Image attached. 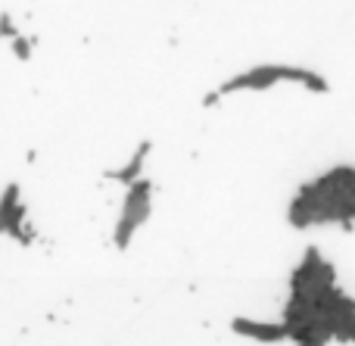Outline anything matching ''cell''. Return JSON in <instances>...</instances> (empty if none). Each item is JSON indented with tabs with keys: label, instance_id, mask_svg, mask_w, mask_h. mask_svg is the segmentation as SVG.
I'll list each match as a JSON object with an SVG mask.
<instances>
[{
	"label": "cell",
	"instance_id": "cell-5",
	"mask_svg": "<svg viewBox=\"0 0 355 346\" xmlns=\"http://www.w3.org/2000/svg\"><path fill=\"white\" fill-rule=\"evenodd\" d=\"M150 153H153V141H141V144H137V150L131 153V159L125 162L122 168H110V172H103V178L119 181V184L128 187L131 181H137L144 175V162H147Z\"/></svg>",
	"mask_w": 355,
	"mask_h": 346
},
{
	"label": "cell",
	"instance_id": "cell-6",
	"mask_svg": "<svg viewBox=\"0 0 355 346\" xmlns=\"http://www.w3.org/2000/svg\"><path fill=\"white\" fill-rule=\"evenodd\" d=\"M10 41H12V50H16V56H19V60H28V56H31V44L25 41L22 35L10 37Z\"/></svg>",
	"mask_w": 355,
	"mask_h": 346
},
{
	"label": "cell",
	"instance_id": "cell-3",
	"mask_svg": "<svg viewBox=\"0 0 355 346\" xmlns=\"http://www.w3.org/2000/svg\"><path fill=\"white\" fill-rule=\"evenodd\" d=\"M153 212V181L150 178H137L128 184L125 191V203H122V216L116 222V231H112V247L116 250H128L131 247V237L137 234L144 222L150 218Z\"/></svg>",
	"mask_w": 355,
	"mask_h": 346
},
{
	"label": "cell",
	"instance_id": "cell-2",
	"mask_svg": "<svg viewBox=\"0 0 355 346\" xmlns=\"http://www.w3.org/2000/svg\"><path fill=\"white\" fill-rule=\"evenodd\" d=\"M275 85H300L312 94H331V81L312 66H287V62H262V66H250L246 72L231 75L221 81L215 91L202 97V106L212 110L231 94H246V91H271Z\"/></svg>",
	"mask_w": 355,
	"mask_h": 346
},
{
	"label": "cell",
	"instance_id": "cell-1",
	"mask_svg": "<svg viewBox=\"0 0 355 346\" xmlns=\"http://www.w3.org/2000/svg\"><path fill=\"white\" fill-rule=\"evenodd\" d=\"M287 222L293 228L312 225H340L343 231L355 228V166H334L324 175L296 191L287 206Z\"/></svg>",
	"mask_w": 355,
	"mask_h": 346
},
{
	"label": "cell",
	"instance_id": "cell-7",
	"mask_svg": "<svg viewBox=\"0 0 355 346\" xmlns=\"http://www.w3.org/2000/svg\"><path fill=\"white\" fill-rule=\"evenodd\" d=\"M296 346H327V340H324V337H321V334H309L306 340H300Z\"/></svg>",
	"mask_w": 355,
	"mask_h": 346
},
{
	"label": "cell",
	"instance_id": "cell-4",
	"mask_svg": "<svg viewBox=\"0 0 355 346\" xmlns=\"http://www.w3.org/2000/svg\"><path fill=\"white\" fill-rule=\"evenodd\" d=\"M231 331L240 337H250L259 343H284L287 340V325L277 322H252V318H231Z\"/></svg>",
	"mask_w": 355,
	"mask_h": 346
}]
</instances>
